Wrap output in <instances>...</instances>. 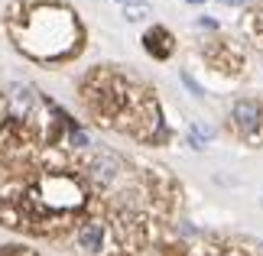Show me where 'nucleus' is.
Instances as JSON below:
<instances>
[{"instance_id":"2","label":"nucleus","mask_w":263,"mask_h":256,"mask_svg":"<svg viewBox=\"0 0 263 256\" xmlns=\"http://www.w3.org/2000/svg\"><path fill=\"white\" fill-rule=\"evenodd\" d=\"M231 117H234V127L244 133V136H254L260 130V120H263V110L257 101H237L234 107H231Z\"/></svg>"},{"instance_id":"6","label":"nucleus","mask_w":263,"mask_h":256,"mask_svg":"<svg viewBox=\"0 0 263 256\" xmlns=\"http://www.w3.org/2000/svg\"><path fill=\"white\" fill-rule=\"evenodd\" d=\"M10 101H13V117H29V110H33V91L29 88H13Z\"/></svg>"},{"instance_id":"11","label":"nucleus","mask_w":263,"mask_h":256,"mask_svg":"<svg viewBox=\"0 0 263 256\" xmlns=\"http://www.w3.org/2000/svg\"><path fill=\"white\" fill-rule=\"evenodd\" d=\"M117 4H130V0H117Z\"/></svg>"},{"instance_id":"8","label":"nucleus","mask_w":263,"mask_h":256,"mask_svg":"<svg viewBox=\"0 0 263 256\" xmlns=\"http://www.w3.org/2000/svg\"><path fill=\"white\" fill-rule=\"evenodd\" d=\"M143 13H149V7L146 4H127V19H140V16H143Z\"/></svg>"},{"instance_id":"9","label":"nucleus","mask_w":263,"mask_h":256,"mask_svg":"<svg viewBox=\"0 0 263 256\" xmlns=\"http://www.w3.org/2000/svg\"><path fill=\"white\" fill-rule=\"evenodd\" d=\"M182 81H185V88H189V91H192L195 97H201V94H205V91H201V85H198V81L189 75V71H182Z\"/></svg>"},{"instance_id":"4","label":"nucleus","mask_w":263,"mask_h":256,"mask_svg":"<svg viewBox=\"0 0 263 256\" xmlns=\"http://www.w3.org/2000/svg\"><path fill=\"white\" fill-rule=\"evenodd\" d=\"M78 243H82L88 253H98L104 247V227H101L98 221H85L82 230H78Z\"/></svg>"},{"instance_id":"1","label":"nucleus","mask_w":263,"mask_h":256,"mask_svg":"<svg viewBox=\"0 0 263 256\" xmlns=\"http://www.w3.org/2000/svg\"><path fill=\"white\" fill-rule=\"evenodd\" d=\"M29 194H33L36 201H43L49 211H75V208H82V201H85L82 185H78L72 175H62V172L46 175L39 182V188H33Z\"/></svg>"},{"instance_id":"5","label":"nucleus","mask_w":263,"mask_h":256,"mask_svg":"<svg viewBox=\"0 0 263 256\" xmlns=\"http://www.w3.org/2000/svg\"><path fill=\"white\" fill-rule=\"evenodd\" d=\"M117 166H120V162H117L114 156L101 152V156H98L95 162H91V175H95V182H101V185H107V182L117 175Z\"/></svg>"},{"instance_id":"3","label":"nucleus","mask_w":263,"mask_h":256,"mask_svg":"<svg viewBox=\"0 0 263 256\" xmlns=\"http://www.w3.org/2000/svg\"><path fill=\"white\" fill-rule=\"evenodd\" d=\"M143 46H146V52L153 55V58H166L169 52H173V36H169L163 26H153L143 36Z\"/></svg>"},{"instance_id":"7","label":"nucleus","mask_w":263,"mask_h":256,"mask_svg":"<svg viewBox=\"0 0 263 256\" xmlns=\"http://www.w3.org/2000/svg\"><path fill=\"white\" fill-rule=\"evenodd\" d=\"M68 140H72V146H88V136L75 124H68Z\"/></svg>"},{"instance_id":"10","label":"nucleus","mask_w":263,"mask_h":256,"mask_svg":"<svg viewBox=\"0 0 263 256\" xmlns=\"http://www.w3.org/2000/svg\"><path fill=\"white\" fill-rule=\"evenodd\" d=\"M185 4H205V0H185Z\"/></svg>"}]
</instances>
